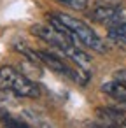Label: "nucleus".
<instances>
[{"instance_id": "f257e3e1", "label": "nucleus", "mask_w": 126, "mask_h": 128, "mask_svg": "<svg viewBox=\"0 0 126 128\" xmlns=\"http://www.w3.org/2000/svg\"><path fill=\"white\" fill-rule=\"evenodd\" d=\"M0 90H9L11 93L18 96H26V98H37L40 95L39 86L32 82L26 76L14 70L12 67L0 68Z\"/></svg>"}, {"instance_id": "f03ea898", "label": "nucleus", "mask_w": 126, "mask_h": 128, "mask_svg": "<svg viewBox=\"0 0 126 128\" xmlns=\"http://www.w3.org/2000/svg\"><path fill=\"white\" fill-rule=\"evenodd\" d=\"M56 18L74 32L77 42H81V44H84L86 48H91V49H95V51H98V53H105V44H103V40H102V39L95 34V30L89 28L84 21H81V20H77V18H72V16H68V14H65V12H56Z\"/></svg>"}, {"instance_id": "7ed1b4c3", "label": "nucleus", "mask_w": 126, "mask_h": 128, "mask_svg": "<svg viewBox=\"0 0 126 128\" xmlns=\"http://www.w3.org/2000/svg\"><path fill=\"white\" fill-rule=\"evenodd\" d=\"M30 32H32L35 37H39V39L46 40L47 44H51L53 48L61 49V51H63V53H67L68 56H70V53H72V51H75V42H74L68 35L61 34L60 30H56V28H53V26L33 25V26L30 28Z\"/></svg>"}, {"instance_id": "20e7f679", "label": "nucleus", "mask_w": 126, "mask_h": 128, "mask_svg": "<svg viewBox=\"0 0 126 128\" xmlns=\"http://www.w3.org/2000/svg\"><path fill=\"white\" fill-rule=\"evenodd\" d=\"M37 56H39V60L42 62V63H46L51 70H54L56 74H61V76H67V77H70V79H74V81H77V82H81V79L77 77L79 74L77 72H74L63 60H60L58 56H54V54H51V53H46V51H37Z\"/></svg>"}, {"instance_id": "39448f33", "label": "nucleus", "mask_w": 126, "mask_h": 128, "mask_svg": "<svg viewBox=\"0 0 126 128\" xmlns=\"http://www.w3.org/2000/svg\"><path fill=\"white\" fill-rule=\"evenodd\" d=\"M102 90L105 93H109L110 96H114L117 102H121L123 105H126V82L121 81H114V82H105L102 86Z\"/></svg>"}, {"instance_id": "423d86ee", "label": "nucleus", "mask_w": 126, "mask_h": 128, "mask_svg": "<svg viewBox=\"0 0 126 128\" xmlns=\"http://www.w3.org/2000/svg\"><path fill=\"white\" fill-rule=\"evenodd\" d=\"M110 37L117 40H126V23L110 26Z\"/></svg>"}, {"instance_id": "0eeeda50", "label": "nucleus", "mask_w": 126, "mask_h": 128, "mask_svg": "<svg viewBox=\"0 0 126 128\" xmlns=\"http://www.w3.org/2000/svg\"><path fill=\"white\" fill-rule=\"evenodd\" d=\"M60 2H63V4H67V6H70L72 9H77V11H81L88 6V0H60Z\"/></svg>"}, {"instance_id": "6e6552de", "label": "nucleus", "mask_w": 126, "mask_h": 128, "mask_svg": "<svg viewBox=\"0 0 126 128\" xmlns=\"http://www.w3.org/2000/svg\"><path fill=\"white\" fill-rule=\"evenodd\" d=\"M102 2V6H116L119 0H100Z\"/></svg>"}]
</instances>
